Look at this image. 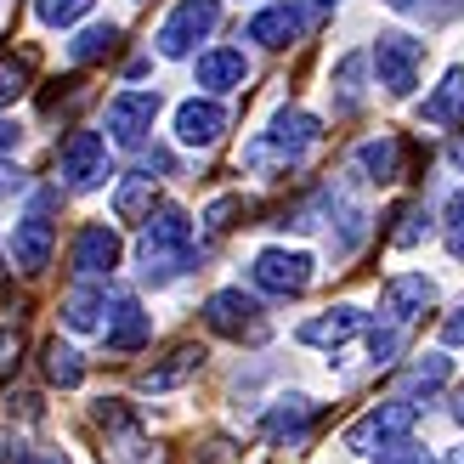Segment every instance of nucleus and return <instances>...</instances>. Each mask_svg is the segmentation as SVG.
<instances>
[{"label":"nucleus","mask_w":464,"mask_h":464,"mask_svg":"<svg viewBox=\"0 0 464 464\" xmlns=\"http://www.w3.org/2000/svg\"><path fill=\"white\" fill-rule=\"evenodd\" d=\"M45 380H52V385H80L85 380V362H80L74 345H63V340L45 345Z\"/></svg>","instance_id":"nucleus-26"},{"label":"nucleus","mask_w":464,"mask_h":464,"mask_svg":"<svg viewBox=\"0 0 464 464\" xmlns=\"http://www.w3.org/2000/svg\"><path fill=\"white\" fill-rule=\"evenodd\" d=\"M420 120H425V125H464V68H448L442 85L425 97Z\"/></svg>","instance_id":"nucleus-19"},{"label":"nucleus","mask_w":464,"mask_h":464,"mask_svg":"<svg viewBox=\"0 0 464 464\" xmlns=\"http://www.w3.org/2000/svg\"><path fill=\"white\" fill-rule=\"evenodd\" d=\"M198 85L204 91H216V97H227V91H238L244 80H249V63H244V52H232V45H221V52H204L198 57Z\"/></svg>","instance_id":"nucleus-17"},{"label":"nucleus","mask_w":464,"mask_h":464,"mask_svg":"<svg viewBox=\"0 0 464 464\" xmlns=\"http://www.w3.org/2000/svg\"><path fill=\"white\" fill-rule=\"evenodd\" d=\"M453 380V357H442V352H425L420 362L408 368L402 374V397L408 402H420V397H436V391H442Z\"/></svg>","instance_id":"nucleus-21"},{"label":"nucleus","mask_w":464,"mask_h":464,"mask_svg":"<svg viewBox=\"0 0 464 464\" xmlns=\"http://www.w3.org/2000/svg\"><path fill=\"white\" fill-rule=\"evenodd\" d=\"M120 255H125V249H120V232L102 227V221H91V227L74 232V249H68V261H74L80 277H91V284H97V277H113Z\"/></svg>","instance_id":"nucleus-10"},{"label":"nucleus","mask_w":464,"mask_h":464,"mask_svg":"<svg viewBox=\"0 0 464 464\" xmlns=\"http://www.w3.org/2000/svg\"><path fill=\"white\" fill-rule=\"evenodd\" d=\"M6 464H68L63 453H40V448H23V453H12Z\"/></svg>","instance_id":"nucleus-37"},{"label":"nucleus","mask_w":464,"mask_h":464,"mask_svg":"<svg viewBox=\"0 0 464 464\" xmlns=\"http://www.w3.org/2000/svg\"><path fill=\"white\" fill-rule=\"evenodd\" d=\"M317 136H323V125L306 108H284V113H272V125L244 148V165L249 170H289L317 148Z\"/></svg>","instance_id":"nucleus-2"},{"label":"nucleus","mask_w":464,"mask_h":464,"mask_svg":"<svg viewBox=\"0 0 464 464\" xmlns=\"http://www.w3.org/2000/svg\"><path fill=\"white\" fill-rule=\"evenodd\" d=\"M317 6H334V0H317Z\"/></svg>","instance_id":"nucleus-43"},{"label":"nucleus","mask_w":464,"mask_h":464,"mask_svg":"<svg viewBox=\"0 0 464 464\" xmlns=\"http://www.w3.org/2000/svg\"><path fill=\"white\" fill-rule=\"evenodd\" d=\"M357 170H362L368 181H397V176H402V142H397V136L362 142V148H357Z\"/></svg>","instance_id":"nucleus-22"},{"label":"nucleus","mask_w":464,"mask_h":464,"mask_svg":"<svg viewBox=\"0 0 464 464\" xmlns=\"http://www.w3.org/2000/svg\"><path fill=\"white\" fill-rule=\"evenodd\" d=\"M397 352H402V329H391V323L368 329V357H374V362H391Z\"/></svg>","instance_id":"nucleus-32"},{"label":"nucleus","mask_w":464,"mask_h":464,"mask_svg":"<svg viewBox=\"0 0 464 464\" xmlns=\"http://www.w3.org/2000/svg\"><path fill=\"white\" fill-rule=\"evenodd\" d=\"M198 368H204V345H176V357L165 368H148V374H142V391H170L188 374H198Z\"/></svg>","instance_id":"nucleus-23"},{"label":"nucleus","mask_w":464,"mask_h":464,"mask_svg":"<svg viewBox=\"0 0 464 464\" xmlns=\"http://www.w3.org/2000/svg\"><path fill=\"white\" fill-rule=\"evenodd\" d=\"M380 464H442L430 448H420V442H397V448H385L380 453Z\"/></svg>","instance_id":"nucleus-34"},{"label":"nucleus","mask_w":464,"mask_h":464,"mask_svg":"<svg viewBox=\"0 0 464 464\" xmlns=\"http://www.w3.org/2000/svg\"><path fill=\"white\" fill-rule=\"evenodd\" d=\"M385 6H397V12H425V0H385Z\"/></svg>","instance_id":"nucleus-41"},{"label":"nucleus","mask_w":464,"mask_h":464,"mask_svg":"<svg viewBox=\"0 0 464 464\" xmlns=\"http://www.w3.org/2000/svg\"><path fill=\"white\" fill-rule=\"evenodd\" d=\"M238 216H244V198H216V204H210V216H204V221H210L216 232H227V227L238 221Z\"/></svg>","instance_id":"nucleus-35"},{"label":"nucleus","mask_w":464,"mask_h":464,"mask_svg":"<svg viewBox=\"0 0 464 464\" xmlns=\"http://www.w3.org/2000/svg\"><path fill=\"white\" fill-rule=\"evenodd\" d=\"M442 345H464V306L442 317Z\"/></svg>","instance_id":"nucleus-36"},{"label":"nucleus","mask_w":464,"mask_h":464,"mask_svg":"<svg viewBox=\"0 0 464 464\" xmlns=\"http://www.w3.org/2000/svg\"><path fill=\"white\" fill-rule=\"evenodd\" d=\"M102 312H108V289L91 284V277H80V289L63 300V323H68V329H80V334L102 329Z\"/></svg>","instance_id":"nucleus-20"},{"label":"nucleus","mask_w":464,"mask_h":464,"mask_svg":"<svg viewBox=\"0 0 464 464\" xmlns=\"http://www.w3.org/2000/svg\"><path fill=\"white\" fill-rule=\"evenodd\" d=\"M17 142H23V130L0 120V153H17Z\"/></svg>","instance_id":"nucleus-38"},{"label":"nucleus","mask_w":464,"mask_h":464,"mask_svg":"<svg viewBox=\"0 0 464 464\" xmlns=\"http://www.w3.org/2000/svg\"><path fill=\"white\" fill-rule=\"evenodd\" d=\"M153 120H159V91H125L108 102V136L120 148H142Z\"/></svg>","instance_id":"nucleus-9"},{"label":"nucleus","mask_w":464,"mask_h":464,"mask_svg":"<svg viewBox=\"0 0 464 464\" xmlns=\"http://www.w3.org/2000/svg\"><path fill=\"white\" fill-rule=\"evenodd\" d=\"M453 420L464 425V385H459V402H453Z\"/></svg>","instance_id":"nucleus-42"},{"label":"nucleus","mask_w":464,"mask_h":464,"mask_svg":"<svg viewBox=\"0 0 464 464\" xmlns=\"http://www.w3.org/2000/svg\"><path fill=\"white\" fill-rule=\"evenodd\" d=\"M442 238H448V255L464 261V188L442 204Z\"/></svg>","instance_id":"nucleus-31"},{"label":"nucleus","mask_w":464,"mask_h":464,"mask_svg":"<svg viewBox=\"0 0 464 464\" xmlns=\"http://www.w3.org/2000/svg\"><path fill=\"white\" fill-rule=\"evenodd\" d=\"M204 323H210L216 334H227V340H249V345L266 340V312L255 306L244 289H216L204 300Z\"/></svg>","instance_id":"nucleus-7"},{"label":"nucleus","mask_w":464,"mask_h":464,"mask_svg":"<svg viewBox=\"0 0 464 464\" xmlns=\"http://www.w3.org/2000/svg\"><path fill=\"white\" fill-rule=\"evenodd\" d=\"M52 249H57V227L45 221V210L23 216V221L12 227V261H17L23 272H45V266H52Z\"/></svg>","instance_id":"nucleus-14"},{"label":"nucleus","mask_w":464,"mask_h":464,"mask_svg":"<svg viewBox=\"0 0 464 464\" xmlns=\"http://www.w3.org/2000/svg\"><path fill=\"white\" fill-rule=\"evenodd\" d=\"M97 0H34V17L45 23V29H68V23H80Z\"/></svg>","instance_id":"nucleus-27"},{"label":"nucleus","mask_w":464,"mask_h":464,"mask_svg":"<svg viewBox=\"0 0 464 464\" xmlns=\"http://www.w3.org/2000/svg\"><path fill=\"white\" fill-rule=\"evenodd\" d=\"M312 420H317V402H312V397H284V402H277L266 420H261V436H266V442H300Z\"/></svg>","instance_id":"nucleus-18"},{"label":"nucleus","mask_w":464,"mask_h":464,"mask_svg":"<svg viewBox=\"0 0 464 464\" xmlns=\"http://www.w3.org/2000/svg\"><path fill=\"white\" fill-rule=\"evenodd\" d=\"M397 221H402V227L391 232V244H397V249H413V244H425V238H430V210H425V204H408Z\"/></svg>","instance_id":"nucleus-30"},{"label":"nucleus","mask_w":464,"mask_h":464,"mask_svg":"<svg viewBox=\"0 0 464 464\" xmlns=\"http://www.w3.org/2000/svg\"><path fill=\"white\" fill-rule=\"evenodd\" d=\"M334 91H340V113H352V108H362V57H345L340 68H334Z\"/></svg>","instance_id":"nucleus-29"},{"label":"nucleus","mask_w":464,"mask_h":464,"mask_svg":"<svg viewBox=\"0 0 464 464\" xmlns=\"http://www.w3.org/2000/svg\"><path fill=\"white\" fill-rule=\"evenodd\" d=\"M113 216L120 221H148L153 216V176H125L120 181V193H113Z\"/></svg>","instance_id":"nucleus-24"},{"label":"nucleus","mask_w":464,"mask_h":464,"mask_svg":"<svg viewBox=\"0 0 464 464\" xmlns=\"http://www.w3.org/2000/svg\"><path fill=\"white\" fill-rule=\"evenodd\" d=\"M368 63H374V74H380V85L391 91V97H413V85H420V68H425V40L391 29V34L374 40Z\"/></svg>","instance_id":"nucleus-4"},{"label":"nucleus","mask_w":464,"mask_h":464,"mask_svg":"<svg viewBox=\"0 0 464 464\" xmlns=\"http://www.w3.org/2000/svg\"><path fill=\"white\" fill-rule=\"evenodd\" d=\"M221 23V0H181V6L159 23V57H193L204 34H216Z\"/></svg>","instance_id":"nucleus-5"},{"label":"nucleus","mask_w":464,"mask_h":464,"mask_svg":"<svg viewBox=\"0 0 464 464\" xmlns=\"http://www.w3.org/2000/svg\"><path fill=\"white\" fill-rule=\"evenodd\" d=\"M430 300H436V284H430V277L402 272V277H391V284L380 289V323H391V329H408V323L420 317Z\"/></svg>","instance_id":"nucleus-11"},{"label":"nucleus","mask_w":464,"mask_h":464,"mask_svg":"<svg viewBox=\"0 0 464 464\" xmlns=\"http://www.w3.org/2000/svg\"><path fill=\"white\" fill-rule=\"evenodd\" d=\"M17 352H23V317H0V374L17 362Z\"/></svg>","instance_id":"nucleus-33"},{"label":"nucleus","mask_w":464,"mask_h":464,"mask_svg":"<svg viewBox=\"0 0 464 464\" xmlns=\"http://www.w3.org/2000/svg\"><path fill=\"white\" fill-rule=\"evenodd\" d=\"M57 176H63V188H74V193L102 188V181L113 176V165H108V142H102L97 130H74V136L57 148Z\"/></svg>","instance_id":"nucleus-6"},{"label":"nucleus","mask_w":464,"mask_h":464,"mask_svg":"<svg viewBox=\"0 0 464 464\" xmlns=\"http://www.w3.org/2000/svg\"><path fill=\"white\" fill-rule=\"evenodd\" d=\"M221 130H227V108H221V102L193 97V102L176 108V142H181V148H216Z\"/></svg>","instance_id":"nucleus-13"},{"label":"nucleus","mask_w":464,"mask_h":464,"mask_svg":"<svg viewBox=\"0 0 464 464\" xmlns=\"http://www.w3.org/2000/svg\"><path fill=\"white\" fill-rule=\"evenodd\" d=\"M136 261H142L148 284H170L193 266V221L176 204H159V210L142 221V244H136Z\"/></svg>","instance_id":"nucleus-1"},{"label":"nucleus","mask_w":464,"mask_h":464,"mask_svg":"<svg viewBox=\"0 0 464 464\" xmlns=\"http://www.w3.org/2000/svg\"><path fill=\"white\" fill-rule=\"evenodd\" d=\"M459 464H464V453H459Z\"/></svg>","instance_id":"nucleus-44"},{"label":"nucleus","mask_w":464,"mask_h":464,"mask_svg":"<svg viewBox=\"0 0 464 464\" xmlns=\"http://www.w3.org/2000/svg\"><path fill=\"white\" fill-rule=\"evenodd\" d=\"M29 74H34L29 57H0V108H12L29 91Z\"/></svg>","instance_id":"nucleus-28"},{"label":"nucleus","mask_w":464,"mask_h":464,"mask_svg":"<svg viewBox=\"0 0 464 464\" xmlns=\"http://www.w3.org/2000/svg\"><path fill=\"white\" fill-rule=\"evenodd\" d=\"M102 340H108V352H120V357H130V352H142V345L153 340V317L142 312V300H113L108 306V323H102Z\"/></svg>","instance_id":"nucleus-12"},{"label":"nucleus","mask_w":464,"mask_h":464,"mask_svg":"<svg viewBox=\"0 0 464 464\" xmlns=\"http://www.w3.org/2000/svg\"><path fill=\"white\" fill-rule=\"evenodd\" d=\"M368 329V312L362 306H329L323 317H312V323H300V340L306 345H323V352H340L352 334H362Z\"/></svg>","instance_id":"nucleus-16"},{"label":"nucleus","mask_w":464,"mask_h":464,"mask_svg":"<svg viewBox=\"0 0 464 464\" xmlns=\"http://www.w3.org/2000/svg\"><path fill=\"white\" fill-rule=\"evenodd\" d=\"M249 284L261 295H300L312 284V255L306 249H261L249 266Z\"/></svg>","instance_id":"nucleus-8"},{"label":"nucleus","mask_w":464,"mask_h":464,"mask_svg":"<svg viewBox=\"0 0 464 464\" xmlns=\"http://www.w3.org/2000/svg\"><path fill=\"white\" fill-rule=\"evenodd\" d=\"M300 29H306V12L289 6V0H277V6L255 12V17L244 23V34H249L255 45H266V52H284V45H295V40H300Z\"/></svg>","instance_id":"nucleus-15"},{"label":"nucleus","mask_w":464,"mask_h":464,"mask_svg":"<svg viewBox=\"0 0 464 464\" xmlns=\"http://www.w3.org/2000/svg\"><path fill=\"white\" fill-rule=\"evenodd\" d=\"M12 188H23V170H6V165H0V193H12Z\"/></svg>","instance_id":"nucleus-39"},{"label":"nucleus","mask_w":464,"mask_h":464,"mask_svg":"<svg viewBox=\"0 0 464 464\" xmlns=\"http://www.w3.org/2000/svg\"><path fill=\"white\" fill-rule=\"evenodd\" d=\"M113 45H120V23H91L80 40H68V57L74 63H102V57H113Z\"/></svg>","instance_id":"nucleus-25"},{"label":"nucleus","mask_w":464,"mask_h":464,"mask_svg":"<svg viewBox=\"0 0 464 464\" xmlns=\"http://www.w3.org/2000/svg\"><path fill=\"white\" fill-rule=\"evenodd\" d=\"M448 159H453V170H464V130L453 136V148H448Z\"/></svg>","instance_id":"nucleus-40"},{"label":"nucleus","mask_w":464,"mask_h":464,"mask_svg":"<svg viewBox=\"0 0 464 464\" xmlns=\"http://www.w3.org/2000/svg\"><path fill=\"white\" fill-rule=\"evenodd\" d=\"M413 425H420V402H408V397H397V402H380V408H368L362 420L345 430V448L352 453H380V448H397V442H408L413 436Z\"/></svg>","instance_id":"nucleus-3"}]
</instances>
